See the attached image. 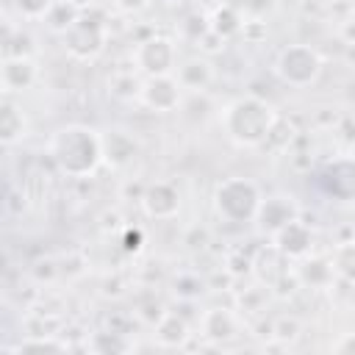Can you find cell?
Listing matches in <instances>:
<instances>
[{
    "label": "cell",
    "mask_w": 355,
    "mask_h": 355,
    "mask_svg": "<svg viewBox=\"0 0 355 355\" xmlns=\"http://www.w3.org/2000/svg\"><path fill=\"white\" fill-rule=\"evenodd\" d=\"M50 158L55 166L69 178H89L97 172L103 158V139L100 130L86 125H64L50 136L47 144Z\"/></svg>",
    "instance_id": "cell-1"
},
{
    "label": "cell",
    "mask_w": 355,
    "mask_h": 355,
    "mask_svg": "<svg viewBox=\"0 0 355 355\" xmlns=\"http://www.w3.org/2000/svg\"><path fill=\"white\" fill-rule=\"evenodd\" d=\"M219 122L225 128V136L236 141L239 147H261L269 141L280 119L272 103L247 94V97L227 103L219 114Z\"/></svg>",
    "instance_id": "cell-2"
},
{
    "label": "cell",
    "mask_w": 355,
    "mask_h": 355,
    "mask_svg": "<svg viewBox=\"0 0 355 355\" xmlns=\"http://www.w3.org/2000/svg\"><path fill=\"white\" fill-rule=\"evenodd\" d=\"M261 200H263V194H261L258 183L250 180V178H241V175L225 178L214 189V211L227 225L255 222V214L261 208Z\"/></svg>",
    "instance_id": "cell-3"
},
{
    "label": "cell",
    "mask_w": 355,
    "mask_h": 355,
    "mask_svg": "<svg viewBox=\"0 0 355 355\" xmlns=\"http://www.w3.org/2000/svg\"><path fill=\"white\" fill-rule=\"evenodd\" d=\"M322 72V58L311 44H288L275 58V75L294 89H308Z\"/></svg>",
    "instance_id": "cell-4"
},
{
    "label": "cell",
    "mask_w": 355,
    "mask_h": 355,
    "mask_svg": "<svg viewBox=\"0 0 355 355\" xmlns=\"http://www.w3.org/2000/svg\"><path fill=\"white\" fill-rule=\"evenodd\" d=\"M64 39V47L72 58L78 61H92L97 58L103 50H105V42H108V25L103 22V17H94V14H83L75 19V25L61 33Z\"/></svg>",
    "instance_id": "cell-5"
},
{
    "label": "cell",
    "mask_w": 355,
    "mask_h": 355,
    "mask_svg": "<svg viewBox=\"0 0 355 355\" xmlns=\"http://www.w3.org/2000/svg\"><path fill=\"white\" fill-rule=\"evenodd\" d=\"M133 64L144 75H172L178 67V44L166 36H147L136 44Z\"/></svg>",
    "instance_id": "cell-6"
},
{
    "label": "cell",
    "mask_w": 355,
    "mask_h": 355,
    "mask_svg": "<svg viewBox=\"0 0 355 355\" xmlns=\"http://www.w3.org/2000/svg\"><path fill=\"white\" fill-rule=\"evenodd\" d=\"M139 100L150 111H158V114L178 111L183 103V86H180L178 75H147L141 80Z\"/></svg>",
    "instance_id": "cell-7"
},
{
    "label": "cell",
    "mask_w": 355,
    "mask_h": 355,
    "mask_svg": "<svg viewBox=\"0 0 355 355\" xmlns=\"http://www.w3.org/2000/svg\"><path fill=\"white\" fill-rule=\"evenodd\" d=\"M319 186L327 197L336 202H352L355 200V158H333L319 169Z\"/></svg>",
    "instance_id": "cell-8"
},
{
    "label": "cell",
    "mask_w": 355,
    "mask_h": 355,
    "mask_svg": "<svg viewBox=\"0 0 355 355\" xmlns=\"http://www.w3.org/2000/svg\"><path fill=\"white\" fill-rule=\"evenodd\" d=\"M141 208L150 219H172L180 211V191L169 180H155L141 194Z\"/></svg>",
    "instance_id": "cell-9"
},
{
    "label": "cell",
    "mask_w": 355,
    "mask_h": 355,
    "mask_svg": "<svg viewBox=\"0 0 355 355\" xmlns=\"http://www.w3.org/2000/svg\"><path fill=\"white\" fill-rule=\"evenodd\" d=\"M36 78H39V67L31 55H6V61L0 67V83H3L6 94L31 89L36 83Z\"/></svg>",
    "instance_id": "cell-10"
},
{
    "label": "cell",
    "mask_w": 355,
    "mask_h": 355,
    "mask_svg": "<svg viewBox=\"0 0 355 355\" xmlns=\"http://www.w3.org/2000/svg\"><path fill=\"white\" fill-rule=\"evenodd\" d=\"M291 219H297V205L291 202V197H283V194H275V197H263L261 200V208L255 214V222L258 227L266 233V236H275L283 225H288Z\"/></svg>",
    "instance_id": "cell-11"
},
{
    "label": "cell",
    "mask_w": 355,
    "mask_h": 355,
    "mask_svg": "<svg viewBox=\"0 0 355 355\" xmlns=\"http://www.w3.org/2000/svg\"><path fill=\"white\" fill-rule=\"evenodd\" d=\"M200 336L214 341V344L230 341L239 336V316L227 308H208L200 316Z\"/></svg>",
    "instance_id": "cell-12"
},
{
    "label": "cell",
    "mask_w": 355,
    "mask_h": 355,
    "mask_svg": "<svg viewBox=\"0 0 355 355\" xmlns=\"http://www.w3.org/2000/svg\"><path fill=\"white\" fill-rule=\"evenodd\" d=\"M272 239H275V247L280 250V255H286V258H302V255H308V250L313 244L311 227L300 219H291L288 225H283Z\"/></svg>",
    "instance_id": "cell-13"
},
{
    "label": "cell",
    "mask_w": 355,
    "mask_h": 355,
    "mask_svg": "<svg viewBox=\"0 0 355 355\" xmlns=\"http://www.w3.org/2000/svg\"><path fill=\"white\" fill-rule=\"evenodd\" d=\"M100 139H103V158L111 166H128L139 153V141L128 130L111 128V130H103Z\"/></svg>",
    "instance_id": "cell-14"
},
{
    "label": "cell",
    "mask_w": 355,
    "mask_h": 355,
    "mask_svg": "<svg viewBox=\"0 0 355 355\" xmlns=\"http://www.w3.org/2000/svg\"><path fill=\"white\" fill-rule=\"evenodd\" d=\"M25 133H28L25 114H22V108L11 100V94H6L3 111H0V139H3L6 147H11V144H17Z\"/></svg>",
    "instance_id": "cell-15"
},
{
    "label": "cell",
    "mask_w": 355,
    "mask_h": 355,
    "mask_svg": "<svg viewBox=\"0 0 355 355\" xmlns=\"http://www.w3.org/2000/svg\"><path fill=\"white\" fill-rule=\"evenodd\" d=\"M178 80L183 89L189 92H202L211 80H214V67L208 58H186L180 67H178Z\"/></svg>",
    "instance_id": "cell-16"
},
{
    "label": "cell",
    "mask_w": 355,
    "mask_h": 355,
    "mask_svg": "<svg viewBox=\"0 0 355 355\" xmlns=\"http://www.w3.org/2000/svg\"><path fill=\"white\" fill-rule=\"evenodd\" d=\"M153 327H155V341L161 347H183L189 338V324L178 313H164Z\"/></svg>",
    "instance_id": "cell-17"
},
{
    "label": "cell",
    "mask_w": 355,
    "mask_h": 355,
    "mask_svg": "<svg viewBox=\"0 0 355 355\" xmlns=\"http://www.w3.org/2000/svg\"><path fill=\"white\" fill-rule=\"evenodd\" d=\"M80 17V8L72 3V0H55V6L47 11V17L42 19L53 33H67L72 25H75V19Z\"/></svg>",
    "instance_id": "cell-18"
},
{
    "label": "cell",
    "mask_w": 355,
    "mask_h": 355,
    "mask_svg": "<svg viewBox=\"0 0 355 355\" xmlns=\"http://www.w3.org/2000/svg\"><path fill=\"white\" fill-rule=\"evenodd\" d=\"M208 22H211V31L219 33L222 39H230L233 33H241V28H244V19L233 6H216L214 14L208 17Z\"/></svg>",
    "instance_id": "cell-19"
},
{
    "label": "cell",
    "mask_w": 355,
    "mask_h": 355,
    "mask_svg": "<svg viewBox=\"0 0 355 355\" xmlns=\"http://www.w3.org/2000/svg\"><path fill=\"white\" fill-rule=\"evenodd\" d=\"M330 263L333 272L349 283H355V239L352 241H341L333 252H330Z\"/></svg>",
    "instance_id": "cell-20"
},
{
    "label": "cell",
    "mask_w": 355,
    "mask_h": 355,
    "mask_svg": "<svg viewBox=\"0 0 355 355\" xmlns=\"http://www.w3.org/2000/svg\"><path fill=\"white\" fill-rule=\"evenodd\" d=\"M300 275H302V280H305V283H311V286H322V283L333 280V275H336V272H333L330 258H327V261L313 258V261H305V263H302Z\"/></svg>",
    "instance_id": "cell-21"
},
{
    "label": "cell",
    "mask_w": 355,
    "mask_h": 355,
    "mask_svg": "<svg viewBox=\"0 0 355 355\" xmlns=\"http://www.w3.org/2000/svg\"><path fill=\"white\" fill-rule=\"evenodd\" d=\"M55 6V0H14V8L22 19H44L47 11Z\"/></svg>",
    "instance_id": "cell-22"
},
{
    "label": "cell",
    "mask_w": 355,
    "mask_h": 355,
    "mask_svg": "<svg viewBox=\"0 0 355 355\" xmlns=\"http://www.w3.org/2000/svg\"><path fill=\"white\" fill-rule=\"evenodd\" d=\"M175 294H180L183 300H194V297L202 294V280L191 272H183V275L175 277Z\"/></svg>",
    "instance_id": "cell-23"
},
{
    "label": "cell",
    "mask_w": 355,
    "mask_h": 355,
    "mask_svg": "<svg viewBox=\"0 0 355 355\" xmlns=\"http://www.w3.org/2000/svg\"><path fill=\"white\" fill-rule=\"evenodd\" d=\"M272 336L280 338V341H294L300 336V319L297 316H280L272 324Z\"/></svg>",
    "instance_id": "cell-24"
},
{
    "label": "cell",
    "mask_w": 355,
    "mask_h": 355,
    "mask_svg": "<svg viewBox=\"0 0 355 355\" xmlns=\"http://www.w3.org/2000/svg\"><path fill=\"white\" fill-rule=\"evenodd\" d=\"M28 349H67V344L64 341H53V338H25V341H19L17 347H14V352H28Z\"/></svg>",
    "instance_id": "cell-25"
},
{
    "label": "cell",
    "mask_w": 355,
    "mask_h": 355,
    "mask_svg": "<svg viewBox=\"0 0 355 355\" xmlns=\"http://www.w3.org/2000/svg\"><path fill=\"white\" fill-rule=\"evenodd\" d=\"M141 244H144L141 230L128 227V230H125V239H122V250H125V252H139V250H141Z\"/></svg>",
    "instance_id": "cell-26"
},
{
    "label": "cell",
    "mask_w": 355,
    "mask_h": 355,
    "mask_svg": "<svg viewBox=\"0 0 355 355\" xmlns=\"http://www.w3.org/2000/svg\"><path fill=\"white\" fill-rule=\"evenodd\" d=\"M333 352H355V333H344V336L333 344Z\"/></svg>",
    "instance_id": "cell-27"
},
{
    "label": "cell",
    "mask_w": 355,
    "mask_h": 355,
    "mask_svg": "<svg viewBox=\"0 0 355 355\" xmlns=\"http://www.w3.org/2000/svg\"><path fill=\"white\" fill-rule=\"evenodd\" d=\"M114 3H116L122 11H141L150 0H114Z\"/></svg>",
    "instance_id": "cell-28"
},
{
    "label": "cell",
    "mask_w": 355,
    "mask_h": 355,
    "mask_svg": "<svg viewBox=\"0 0 355 355\" xmlns=\"http://www.w3.org/2000/svg\"><path fill=\"white\" fill-rule=\"evenodd\" d=\"M72 3H75L78 8H83V6H97L100 0H72Z\"/></svg>",
    "instance_id": "cell-29"
},
{
    "label": "cell",
    "mask_w": 355,
    "mask_h": 355,
    "mask_svg": "<svg viewBox=\"0 0 355 355\" xmlns=\"http://www.w3.org/2000/svg\"><path fill=\"white\" fill-rule=\"evenodd\" d=\"M161 3H180V0H161Z\"/></svg>",
    "instance_id": "cell-30"
}]
</instances>
